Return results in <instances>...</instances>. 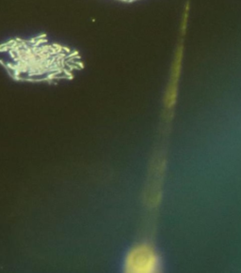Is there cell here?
<instances>
[{
    "label": "cell",
    "mask_w": 241,
    "mask_h": 273,
    "mask_svg": "<svg viewBox=\"0 0 241 273\" xmlns=\"http://www.w3.org/2000/svg\"><path fill=\"white\" fill-rule=\"evenodd\" d=\"M161 270V258L155 248L149 244L142 243L134 246L125 258V273H156Z\"/></svg>",
    "instance_id": "cell-1"
},
{
    "label": "cell",
    "mask_w": 241,
    "mask_h": 273,
    "mask_svg": "<svg viewBox=\"0 0 241 273\" xmlns=\"http://www.w3.org/2000/svg\"><path fill=\"white\" fill-rule=\"evenodd\" d=\"M183 48L180 46L177 49V54L175 57V61L172 68V73L170 77V82L166 91L165 95V106L168 109L174 108L177 104V96H178V83L181 73L182 66V58H183Z\"/></svg>",
    "instance_id": "cell-2"
}]
</instances>
